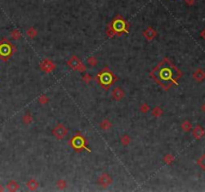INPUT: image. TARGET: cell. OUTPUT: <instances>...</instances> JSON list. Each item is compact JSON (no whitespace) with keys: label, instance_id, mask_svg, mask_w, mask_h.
I'll list each match as a JSON object with an SVG mask.
<instances>
[{"label":"cell","instance_id":"14","mask_svg":"<svg viewBox=\"0 0 205 192\" xmlns=\"http://www.w3.org/2000/svg\"><path fill=\"white\" fill-rule=\"evenodd\" d=\"M6 188H7L8 191H10V192H15V191H18L20 189V185L17 181L10 180V181H8L7 185H6Z\"/></svg>","mask_w":205,"mask_h":192},{"label":"cell","instance_id":"4","mask_svg":"<svg viewBox=\"0 0 205 192\" xmlns=\"http://www.w3.org/2000/svg\"><path fill=\"white\" fill-rule=\"evenodd\" d=\"M69 146L76 152H80V151L85 150L88 153L91 152V149L88 147V141L85 137H84L81 133H77L73 137H71V139L68 141Z\"/></svg>","mask_w":205,"mask_h":192},{"label":"cell","instance_id":"2","mask_svg":"<svg viewBox=\"0 0 205 192\" xmlns=\"http://www.w3.org/2000/svg\"><path fill=\"white\" fill-rule=\"evenodd\" d=\"M108 37L121 36L123 34H127L129 32V25L121 16H116L109 24L107 31H106Z\"/></svg>","mask_w":205,"mask_h":192},{"label":"cell","instance_id":"28","mask_svg":"<svg viewBox=\"0 0 205 192\" xmlns=\"http://www.w3.org/2000/svg\"><path fill=\"white\" fill-rule=\"evenodd\" d=\"M26 34H27V36H28V37H30V38H34V37H36L37 31L35 30L33 27H31V28H29L27 31H26Z\"/></svg>","mask_w":205,"mask_h":192},{"label":"cell","instance_id":"10","mask_svg":"<svg viewBox=\"0 0 205 192\" xmlns=\"http://www.w3.org/2000/svg\"><path fill=\"white\" fill-rule=\"evenodd\" d=\"M111 97L115 101H121L125 97V91L123 90L122 87H115L111 92Z\"/></svg>","mask_w":205,"mask_h":192},{"label":"cell","instance_id":"23","mask_svg":"<svg viewBox=\"0 0 205 192\" xmlns=\"http://www.w3.org/2000/svg\"><path fill=\"white\" fill-rule=\"evenodd\" d=\"M87 63L90 65L91 67H94V66H96L98 64V60H97V58L95 56H90V57H88Z\"/></svg>","mask_w":205,"mask_h":192},{"label":"cell","instance_id":"8","mask_svg":"<svg viewBox=\"0 0 205 192\" xmlns=\"http://www.w3.org/2000/svg\"><path fill=\"white\" fill-rule=\"evenodd\" d=\"M97 183H98V185H100L101 187H103V188H107L108 186H110L113 183V178L108 173H102L101 175L98 177Z\"/></svg>","mask_w":205,"mask_h":192},{"label":"cell","instance_id":"27","mask_svg":"<svg viewBox=\"0 0 205 192\" xmlns=\"http://www.w3.org/2000/svg\"><path fill=\"white\" fill-rule=\"evenodd\" d=\"M11 37H12V39H14V40H18V39L21 37L20 31H19L18 29L12 30V31H11Z\"/></svg>","mask_w":205,"mask_h":192},{"label":"cell","instance_id":"21","mask_svg":"<svg viewBox=\"0 0 205 192\" xmlns=\"http://www.w3.org/2000/svg\"><path fill=\"white\" fill-rule=\"evenodd\" d=\"M197 165L202 169V170H205V153L202 154V155L197 159Z\"/></svg>","mask_w":205,"mask_h":192},{"label":"cell","instance_id":"18","mask_svg":"<svg viewBox=\"0 0 205 192\" xmlns=\"http://www.w3.org/2000/svg\"><path fill=\"white\" fill-rule=\"evenodd\" d=\"M192 128H193L192 123L188 121V120H185V121H183V123L181 124V129L184 132H190L191 130H192Z\"/></svg>","mask_w":205,"mask_h":192},{"label":"cell","instance_id":"11","mask_svg":"<svg viewBox=\"0 0 205 192\" xmlns=\"http://www.w3.org/2000/svg\"><path fill=\"white\" fill-rule=\"evenodd\" d=\"M192 135L196 140H199L205 135V130L202 126L200 125H196L194 128H192Z\"/></svg>","mask_w":205,"mask_h":192},{"label":"cell","instance_id":"9","mask_svg":"<svg viewBox=\"0 0 205 192\" xmlns=\"http://www.w3.org/2000/svg\"><path fill=\"white\" fill-rule=\"evenodd\" d=\"M55 64L54 62H52L50 59H43L39 64V68L41 69L43 72L45 73H50L55 69Z\"/></svg>","mask_w":205,"mask_h":192},{"label":"cell","instance_id":"15","mask_svg":"<svg viewBox=\"0 0 205 192\" xmlns=\"http://www.w3.org/2000/svg\"><path fill=\"white\" fill-rule=\"evenodd\" d=\"M26 187L30 191H35L39 187V182L36 179H34V178H31V179L26 182Z\"/></svg>","mask_w":205,"mask_h":192},{"label":"cell","instance_id":"33","mask_svg":"<svg viewBox=\"0 0 205 192\" xmlns=\"http://www.w3.org/2000/svg\"><path fill=\"white\" fill-rule=\"evenodd\" d=\"M2 191H4V188H3V187H2V185L0 184V192H2Z\"/></svg>","mask_w":205,"mask_h":192},{"label":"cell","instance_id":"30","mask_svg":"<svg viewBox=\"0 0 205 192\" xmlns=\"http://www.w3.org/2000/svg\"><path fill=\"white\" fill-rule=\"evenodd\" d=\"M200 36H201V37L205 40V28L201 31V33H200Z\"/></svg>","mask_w":205,"mask_h":192},{"label":"cell","instance_id":"12","mask_svg":"<svg viewBox=\"0 0 205 192\" xmlns=\"http://www.w3.org/2000/svg\"><path fill=\"white\" fill-rule=\"evenodd\" d=\"M143 36L146 38V40H148V41H152V40L156 37V35H157V32H156V30H155L154 28H152V27H148L146 30H144L143 31Z\"/></svg>","mask_w":205,"mask_h":192},{"label":"cell","instance_id":"25","mask_svg":"<svg viewBox=\"0 0 205 192\" xmlns=\"http://www.w3.org/2000/svg\"><path fill=\"white\" fill-rule=\"evenodd\" d=\"M38 102L41 105H45V104H47L48 102H49V98L45 94H42V95H40L38 97Z\"/></svg>","mask_w":205,"mask_h":192},{"label":"cell","instance_id":"7","mask_svg":"<svg viewBox=\"0 0 205 192\" xmlns=\"http://www.w3.org/2000/svg\"><path fill=\"white\" fill-rule=\"evenodd\" d=\"M67 134H68V129L62 123H58L52 129V135L58 140L64 139V138L67 136Z\"/></svg>","mask_w":205,"mask_h":192},{"label":"cell","instance_id":"3","mask_svg":"<svg viewBox=\"0 0 205 192\" xmlns=\"http://www.w3.org/2000/svg\"><path fill=\"white\" fill-rule=\"evenodd\" d=\"M94 78L98 83V85H100L106 91L112 85H114L115 82L118 80V77L108 67H105L100 70Z\"/></svg>","mask_w":205,"mask_h":192},{"label":"cell","instance_id":"19","mask_svg":"<svg viewBox=\"0 0 205 192\" xmlns=\"http://www.w3.org/2000/svg\"><path fill=\"white\" fill-rule=\"evenodd\" d=\"M163 110L160 106H155L154 108L151 110V114H152V116H154V117H160V116L163 115Z\"/></svg>","mask_w":205,"mask_h":192},{"label":"cell","instance_id":"1","mask_svg":"<svg viewBox=\"0 0 205 192\" xmlns=\"http://www.w3.org/2000/svg\"><path fill=\"white\" fill-rule=\"evenodd\" d=\"M149 76L163 90L167 91L172 86L178 85V80L183 76V72L168 57H164L151 70Z\"/></svg>","mask_w":205,"mask_h":192},{"label":"cell","instance_id":"13","mask_svg":"<svg viewBox=\"0 0 205 192\" xmlns=\"http://www.w3.org/2000/svg\"><path fill=\"white\" fill-rule=\"evenodd\" d=\"M192 77H193V79L195 80V81L202 82L205 80V71L201 68L196 69L192 74Z\"/></svg>","mask_w":205,"mask_h":192},{"label":"cell","instance_id":"6","mask_svg":"<svg viewBox=\"0 0 205 192\" xmlns=\"http://www.w3.org/2000/svg\"><path fill=\"white\" fill-rule=\"evenodd\" d=\"M68 67L74 71H78L80 73H84L86 71V66L84 65L82 60L76 55H72L67 61Z\"/></svg>","mask_w":205,"mask_h":192},{"label":"cell","instance_id":"31","mask_svg":"<svg viewBox=\"0 0 205 192\" xmlns=\"http://www.w3.org/2000/svg\"><path fill=\"white\" fill-rule=\"evenodd\" d=\"M187 3H188L189 5H192V4L194 3V0H187Z\"/></svg>","mask_w":205,"mask_h":192},{"label":"cell","instance_id":"26","mask_svg":"<svg viewBox=\"0 0 205 192\" xmlns=\"http://www.w3.org/2000/svg\"><path fill=\"white\" fill-rule=\"evenodd\" d=\"M82 81L85 83V84H89L92 81V76L89 73H85L84 72L83 76H82Z\"/></svg>","mask_w":205,"mask_h":192},{"label":"cell","instance_id":"29","mask_svg":"<svg viewBox=\"0 0 205 192\" xmlns=\"http://www.w3.org/2000/svg\"><path fill=\"white\" fill-rule=\"evenodd\" d=\"M140 111L143 114H146V113H148L149 112V110H150V106L147 104V103H142L141 105H140Z\"/></svg>","mask_w":205,"mask_h":192},{"label":"cell","instance_id":"17","mask_svg":"<svg viewBox=\"0 0 205 192\" xmlns=\"http://www.w3.org/2000/svg\"><path fill=\"white\" fill-rule=\"evenodd\" d=\"M32 121H33V116L30 112H26V113H24L23 116H22V122H23L25 125L30 124Z\"/></svg>","mask_w":205,"mask_h":192},{"label":"cell","instance_id":"32","mask_svg":"<svg viewBox=\"0 0 205 192\" xmlns=\"http://www.w3.org/2000/svg\"><path fill=\"white\" fill-rule=\"evenodd\" d=\"M201 110H202L203 112L205 113V102H204V103H203V105L201 106Z\"/></svg>","mask_w":205,"mask_h":192},{"label":"cell","instance_id":"22","mask_svg":"<svg viewBox=\"0 0 205 192\" xmlns=\"http://www.w3.org/2000/svg\"><path fill=\"white\" fill-rule=\"evenodd\" d=\"M66 186H67V183H66V181L64 179H59L57 180L56 182V187L60 190H63L66 188Z\"/></svg>","mask_w":205,"mask_h":192},{"label":"cell","instance_id":"16","mask_svg":"<svg viewBox=\"0 0 205 192\" xmlns=\"http://www.w3.org/2000/svg\"><path fill=\"white\" fill-rule=\"evenodd\" d=\"M99 127H100L101 130L108 131V130H110L111 128H112V123H111L108 119H103V120H102V121L100 122Z\"/></svg>","mask_w":205,"mask_h":192},{"label":"cell","instance_id":"24","mask_svg":"<svg viewBox=\"0 0 205 192\" xmlns=\"http://www.w3.org/2000/svg\"><path fill=\"white\" fill-rule=\"evenodd\" d=\"M120 142H121V144L123 146H128L129 144H130V142H131L130 137H129L128 135H123L121 137V139H120Z\"/></svg>","mask_w":205,"mask_h":192},{"label":"cell","instance_id":"20","mask_svg":"<svg viewBox=\"0 0 205 192\" xmlns=\"http://www.w3.org/2000/svg\"><path fill=\"white\" fill-rule=\"evenodd\" d=\"M174 160H175L174 156H173L172 154H170V153H167L166 155H164V157H163L164 163L167 164V165H171L173 162H174Z\"/></svg>","mask_w":205,"mask_h":192},{"label":"cell","instance_id":"5","mask_svg":"<svg viewBox=\"0 0 205 192\" xmlns=\"http://www.w3.org/2000/svg\"><path fill=\"white\" fill-rule=\"evenodd\" d=\"M16 51V47L6 38H2L0 41V59L3 61L9 60Z\"/></svg>","mask_w":205,"mask_h":192}]
</instances>
